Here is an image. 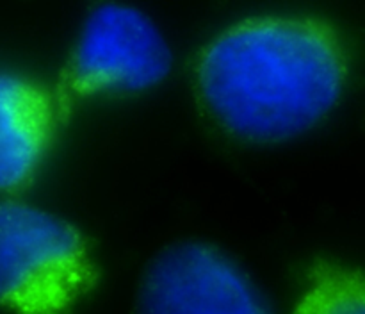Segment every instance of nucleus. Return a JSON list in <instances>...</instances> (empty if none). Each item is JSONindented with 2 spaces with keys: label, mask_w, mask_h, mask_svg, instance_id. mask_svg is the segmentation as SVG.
Masks as SVG:
<instances>
[{
  "label": "nucleus",
  "mask_w": 365,
  "mask_h": 314,
  "mask_svg": "<svg viewBox=\"0 0 365 314\" xmlns=\"http://www.w3.org/2000/svg\"><path fill=\"white\" fill-rule=\"evenodd\" d=\"M346 74L335 27L310 14L235 21L198 61L207 106L228 131L255 141H282L316 125L341 96Z\"/></svg>",
  "instance_id": "f257e3e1"
},
{
  "label": "nucleus",
  "mask_w": 365,
  "mask_h": 314,
  "mask_svg": "<svg viewBox=\"0 0 365 314\" xmlns=\"http://www.w3.org/2000/svg\"><path fill=\"white\" fill-rule=\"evenodd\" d=\"M292 314H365L362 271L337 263H317Z\"/></svg>",
  "instance_id": "423d86ee"
},
{
  "label": "nucleus",
  "mask_w": 365,
  "mask_h": 314,
  "mask_svg": "<svg viewBox=\"0 0 365 314\" xmlns=\"http://www.w3.org/2000/svg\"><path fill=\"white\" fill-rule=\"evenodd\" d=\"M138 314H273L228 253L196 239L160 250L143 273Z\"/></svg>",
  "instance_id": "20e7f679"
},
{
  "label": "nucleus",
  "mask_w": 365,
  "mask_h": 314,
  "mask_svg": "<svg viewBox=\"0 0 365 314\" xmlns=\"http://www.w3.org/2000/svg\"><path fill=\"white\" fill-rule=\"evenodd\" d=\"M56 96L27 75L0 71V189L27 184L52 143Z\"/></svg>",
  "instance_id": "39448f33"
},
{
  "label": "nucleus",
  "mask_w": 365,
  "mask_h": 314,
  "mask_svg": "<svg viewBox=\"0 0 365 314\" xmlns=\"http://www.w3.org/2000/svg\"><path fill=\"white\" fill-rule=\"evenodd\" d=\"M173 52L150 14L121 2L96 4L82 21L61 74L56 102L61 116L77 98L113 89H143L168 75Z\"/></svg>",
  "instance_id": "7ed1b4c3"
},
{
  "label": "nucleus",
  "mask_w": 365,
  "mask_h": 314,
  "mask_svg": "<svg viewBox=\"0 0 365 314\" xmlns=\"http://www.w3.org/2000/svg\"><path fill=\"white\" fill-rule=\"evenodd\" d=\"M95 282L75 225L25 202H0V305L16 314H71Z\"/></svg>",
  "instance_id": "f03ea898"
}]
</instances>
